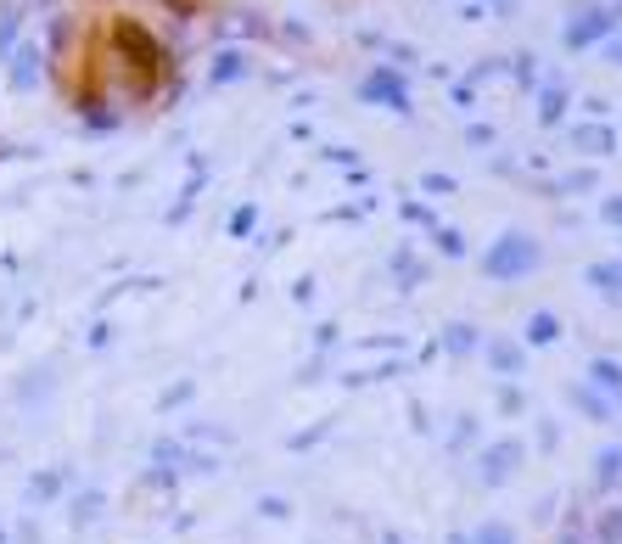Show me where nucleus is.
Masks as SVG:
<instances>
[{
  "label": "nucleus",
  "mask_w": 622,
  "mask_h": 544,
  "mask_svg": "<svg viewBox=\"0 0 622 544\" xmlns=\"http://www.w3.org/2000/svg\"><path fill=\"white\" fill-rule=\"evenodd\" d=\"M527 264H533V247L527 242H505V247H494V258H488V270L494 275H522Z\"/></svg>",
  "instance_id": "f257e3e1"
},
{
  "label": "nucleus",
  "mask_w": 622,
  "mask_h": 544,
  "mask_svg": "<svg viewBox=\"0 0 622 544\" xmlns=\"http://www.w3.org/2000/svg\"><path fill=\"white\" fill-rule=\"evenodd\" d=\"M482 544H510V539H505V528H488V533H482Z\"/></svg>",
  "instance_id": "f03ea898"
}]
</instances>
